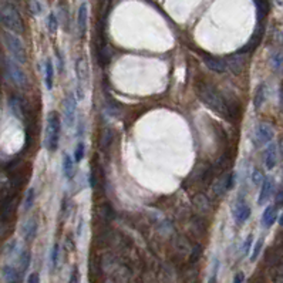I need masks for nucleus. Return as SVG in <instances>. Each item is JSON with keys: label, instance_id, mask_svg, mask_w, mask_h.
Returning <instances> with one entry per match:
<instances>
[{"label": "nucleus", "instance_id": "1", "mask_svg": "<svg viewBox=\"0 0 283 283\" xmlns=\"http://www.w3.org/2000/svg\"><path fill=\"white\" fill-rule=\"evenodd\" d=\"M196 93L199 100L204 103L205 107L212 110L215 114L222 115V117H228L229 115V107L226 100L222 97V94L218 91V88L212 86L211 83H199L196 87Z\"/></svg>", "mask_w": 283, "mask_h": 283}, {"label": "nucleus", "instance_id": "2", "mask_svg": "<svg viewBox=\"0 0 283 283\" xmlns=\"http://www.w3.org/2000/svg\"><path fill=\"white\" fill-rule=\"evenodd\" d=\"M60 134H62V121L60 114L57 111H50L47 114L46 123V148L50 153H56L60 144Z\"/></svg>", "mask_w": 283, "mask_h": 283}, {"label": "nucleus", "instance_id": "3", "mask_svg": "<svg viewBox=\"0 0 283 283\" xmlns=\"http://www.w3.org/2000/svg\"><path fill=\"white\" fill-rule=\"evenodd\" d=\"M4 44L13 60H16L19 64H24L27 62L26 48L20 37H17L15 33H4Z\"/></svg>", "mask_w": 283, "mask_h": 283}, {"label": "nucleus", "instance_id": "4", "mask_svg": "<svg viewBox=\"0 0 283 283\" xmlns=\"http://www.w3.org/2000/svg\"><path fill=\"white\" fill-rule=\"evenodd\" d=\"M0 22L7 29H10L13 33H23L24 30L22 17L13 6H4L0 10Z\"/></svg>", "mask_w": 283, "mask_h": 283}, {"label": "nucleus", "instance_id": "5", "mask_svg": "<svg viewBox=\"0 0 283 283\" xmlns=\"http://www.w3.org/2000/svg\"><path fill=\"white\" fill-rule=\"evenodd\" d=\"M6 70H7L10 79L13 80V83H15L17 87H24V86L27 84L26 73L23 71V68L16 60L7 59V60H6Z\"/></svg>", "mask_w": 283, "mask_h": 283}, {"label": "nucleus", "instance_id": "6", "mask_svg": "<svg viewBox=\"0 0 283 283\" xmlns=\"http://www.w3.org/2000/svg\"><path fill=\"white\" fill-rule=\"evenodd\" d=\"M76 76H77V81H79V91H80V97L84 98V88L88 86L90 77H88V65L87 62L84 59H79L76 62Z\"/></svg>", "mask_w": 283, "mask_h": 283}, {"label": "nucleus", "instance_id": "7", "mask_svg": "<svg viewBox=\"0 0 283 283\" xmlns=\"http://www.w3.org/2000/svg\"><path fill=\"white\" fill-rule=\"evenodd\" d=\"M76 115H77V101H76L74 94L68 93L64 98V118L68 128H71L74 126Z\"/></svg>", "mask_w": 283, "mask_h": 283}, {"label": "nucleus", "instance_id": "8", "mask_svg": "<svg viewBox=\"0 0 283 283\" xmlns=\"http://www.w3.org/2000/svg\"><path fill=\"white\" fill-rule=\"evenodd\" d=\"M273 135H275V132H273L272 126L266 124V123H262V124H259L256 127V130H255V144L258 147H262L265 144H269L273 140Z\"/></svg>", "mask_w": 283, "mask_h": 283}, {"label": "nucleus", "instance_id": "9", "mask_svg": "<svg viewBox=\"0 0 283 283\" xmlns=\"http://www.w3.org/2000/svg\"><path fill=\"white\" fill-rule=\"evenodd\" d=\"M204 63L214 73H226L229 70V64L223 59L214 57V56H205L204 57Z\"/></svg>", "mask_w": 283, "mask_h": 283}, {"label": "nucleus", "instance_id": "10", "mask_svg": "<svg viewBox=\"0 0 283 283\" xmlns=\"http://www.w3.org/2000/svg\"><path fill=\"white\" fill-rule=\"evenodd\" d=\"M273 189H275V182L270 176H265L263 182L261 185V192H259V198H258V204L259 205H265L269 198L273 194Z\"/></svg>", "mask_w": 283, "mask_h": 283}, {"label": "nucleus", "instance_id": "11", "mask_svg": "<svg viewBox=\"0 0 283 283\" xmlns=\"http://www.w3.org/2000/svg\"><path fill=\"white\" fill-rule=\"evenodd\" d=\"M234 215H235L236 223L243 225L249 219V217H251V208H249V205L245 201H238L236 205H235V209H234Z\"/></svg>", "mask_w": 283, "mask_h": 283}, {"label": "nucleus", "instance_id": "12", "mask_svg": "<svg viewBox=\"0 0 283 283\" xmlns=\"http://www.w3.org/2000/svg\"><path fill=\"white\" fill-rule=\"evenodd\" d=\"M87 24H88V7L87 3H83L79 9V16H77V29H79V34L81 37L86 36L87 33Z\"/></svg>", "mask_w": 283, "mask_h": 283}, {"label": "nucleus", "instance_id": "13", "mask_svg": "<svg viewBox=\"0 0 283 283\" xmlns=\"http://www.w3.org/2000/svg\"><path fill=\"white\" fill-rule=\"evenodd\" d=\"M263 161H265V167L267 170H273L276 167V164H278V147L275 144L267 145V148L265 150Z\"/></svg>", "mask_w": 283, "mask_h": 283}, {"label": "nucleus", "instance_id": "14", "mask_svg": "<svg viewBox=\"0 0 283 283\" xmlns=\"http://www.w3.org/2000/svg\"><path fill=\"white\" fill-rule=\"evenodd\" d=\"M23 238L26 242H31L37 235V220L34 218H29L23 223Z\"/></svg>", "mask_w": 283, "mask_h": 283}, {"label": "nucleus", "instance_id": "15", "mask_svg": "<svg viewBox=\"0 0 283 283\" xmlns=\"http://www.w3.org/2000/svg\"><path fill=\"white\" fill-rule=\"evenodd\" d=\"M278 219V209L275 205H269L265 208L263 214H262V225L265 228H270Z\"/></svg>", "mask_w": 283, "mask_h": 283}, {"label": "nucleus", "instance_id": "16", "mask_svg": "<svg viewBox=\"0 0 283 283\" xmlns=\"http://www.w3.org/2000/svg\"><path fill=\"white\" fill-rule=\"evenodd\" d=\"M22 272L15 266L6 265L3 267V278H4L6 283H19L22 279Z\"/></svg>", "mask_w": 283, "mask_h": 283}, {"label": "nucleus", "instance_id": "17", "mask_svg": "<svg viewBox=\"0 0 283 283\" xmlns=\"http://www.w3.org/2000/svg\"><path fill=\"white\" fill-rule=\"evenodd\" d=\"M44 81H46V88L50 91L53 90V84H54V64L51 62V59L46 60V65H44Z\"/></svg>", "mask_w": 283, "mask_h": 283}, {"label": "nucleus", "instance_id": "18", "mask_svg": "<svg viewBox=\"0 0 283 283\" xmlns=\"http://www.w3.org/2000/svg\"><path fill=\"white\" fill-rule=\"evenodd\" d=\"M266 101V86L262 83L255 90V95H253V107L255 110H261L262 106Z\"/></svg>", "mask_w": 283, "mask_h": 283}, {"label": "nucleus", "instance_id": "19", "mask_svg": "<svg viewBox=\"0 0 283 283\" xmlns=\"http://www.w3.org/2000/svg\"><path fill=\"white\" fill-rule=\"evenodd\" d=\"M63 173L67 179H71L74 175V159L68 154H64L63 157Z\"/></svg>", "mask_w": 283, "mask_h": 283}, {"label": "nucleus", "instance_id": "20", "mask_svg": "<svg viewBox=\"0 0 283 283\" xmlns=\"http://www.w3.org/2000/svg\"><path fill=\"white\" fill-rule=\"evenodd\" d=\"M34 199H36V191H34L33 188H30V189L26 192L24 201H23V211H24V212H29V211L33 208Z\"/></svg>", "mask_w": 283, "mask_h": 283}, {"label": "nucleus", "instance_id": "21", "mask_svg": "<svg viewBox=\"0 0 283 283\" xmlns=\"http://www.w3.org/2000/svg\"><path fill=\"white\" fill-rule=\"evenodd\" d=\"M30 261H31V255H30V252L29 251H23L22 255H20V258H19V270L24 273L27 269H29V266H30Z\"/></svg>", "mask_w": 283, "mask_h": 283}, {"label": "nucleus", "instance_id": "22", "mask_svg": "<svg viewBox=\"0 0 283 283\" xmlns=\"http://www.w3.org/2000/svg\"><path fill=\"white\" fill-rule=\"evenodd\" d=\"M270 64L276 71H281L283 68V53H281V51L273 53L270 57Z\"/></svg>", "mask_w": 283, "mask_h": 283}, {"label": "nucleus", "instance_id": "23", "mask_svg": "<svg viewBox=\"0 0 283 283\" xmlns=\"http://www.w3.org/2000/svg\"><path fill=\"white\" fill-rule=\"evenodd\" d=\"M47 29H48V31L51 34H54L57 31V29H59V20H57L54 13H50L48 17H47Z\"/></svg>", "mask_w": 283, "mask_h": 283}, {"label": "nucleus", "instance_id": "24", "mask_svg": "<svg viewBox=\"0 0 283 283\" xmlns=\"http://www.w3.org/2000/svg\"><path fill=\"white\" fill-rule=\"evenodd\" d=\"M29 10L33 16H40L43 9L39 0H29Z\"/></svg>", "mask_w": 283, "mask_h": 283}, {"label": "nucleus", "instance_id": "25", "mask_svg": "<svg viewBox=\"0 0 283 283\" xmlns=\"http://www.w3.org/2000/svg\"><path fill=\"white\" fill-rule=\"evenodd\" d=\"M84 154H86V145H84L83 141H80V142L77 144V147H76V151H74V161H76V162L83 161Z\"/></svg>", "mask_w": 283, "mask_h": 283}, {"label": "nucleus", "instance_id": "26", "mask_svg": "<svg viewBox=\"0 0 283 283\" xmlns=\"http://www.w3.org/2000/svg\"><path fill=\"white\" fill-rule=\"evenodd\" d=\"M262 246H263V239L261 238V239L256 240V243L253 246V251L251 253V262H255L258 259V256H259V253H261L262 251Z\"/></svg>", "mask_w": 283, "mask_h": 283}, {"label": "nucleus", "instance_id": "27", "mask_svg": "<svg viewBox=\"0 0 283 283\" xmlns=\"http://www.w3.org/2000/svg\"><path fill=\"white\" fill-rule=\"evenodd\" d=\"M59 253H60V246H59V243H54L53 249H51V267H53V269L57 266V261H59Z\"/></svg>", "mask_w": 283, "mask_h": 283}, {"label": "nucleus", "instance_id": "28", "mask_svg": "<svg viewBox=\"0 0 283 283\" xmlns=\"http://www.w3.org/2000/svg\"><path fill=\"white\" fill-rule=\"evenodd\" d=\"M68 283H80V272H79L77 266L73 267V270H71V273H70Z\"/></svg>", "mask_w": 283, "mask_h": 283}, {"label": "nucleus", "instance_id": "29", "mask_svg": "<svg viewBox=\"0 0 283 283\" xmlns=\"http://www.w3.org/2000/svg\"><path fill=\"white\" fill-rule=\"evenodd\" d=\"M263 175L259 170H255L253 171V174H252V182H253V185H262V182H263Z\"/></svg>", "mask_w": 283, "mask_h": 283}, {"label": "nucleus", "instance_id": "30", "mask_svg": "<svg viewBox=\"0 0 283 283\" xmlns=\"http://www.w3.org/2000/svg\"><path fill=\"white\" fill-rule=\"evenodd\" d=\"M252 240H253V236H252V235H248V238H246L245 243H243V249H242L243 255H248V253H249L251 246H252Z\"/></svg>", "mask_w": 283, "mask_h": 283}, {"label": "nucleus", "instance_id": "31", "mask_svg": "<svg viewBox=\"0 0 283 283\" xmlns=\"http://www.w3.org/2000/svg\"><path fill=\"white\" fill-rule=\"evenodd\" d=\"M27 283H40V276L39 273H31L27 279Z\"/></svg>", "mask_w": 283, "mask_h": 283}, {"label": "nucleus", "instance_id": "32", "mask_svg": "<svg viewBox=\"0 0 283 283\" xmlns=\"http://www.w3.org/2000/svg\"><path fill=\"white\" fill-rule=\"evenodd\" d=\"M243 281H245L243 272H238V273L235 275V278H234V283H243Z\"/></svg>", "mask_w": 283, "mask_h": 283}, {"label": "nucleus", "instance_id": "33", "mask_svg": "<svg viewBox=\"0 0 283 283\" xmlns=\"http://www.w3.org/2000/svg\"><path fill=\"white\" fill-rule=\"evenodd\" d=\"M279 101H281V109L283 110V87L279 90Z\"/></svg>", "mask_w": 283, "mask_h": 283}, {"label": "nucleus", "instance_id": "34", "mask_svg": "<svg viewBox=\"0 0 283 283\" xmlns=\"http://www.w3.org/2000/svg\"><path fill=\"white\" fill-rule=\"evenodd\" d=\"M208 283H217V269H215L214 275L211 276V279H209V282H208Z\"/></svg>", "mask_w": 283, "mask_h": 283}, {"label": "nucleus", "instance_id": "35", "mask_svg": "<svg viewBox=\"0 0 283 283\" xmlns=\"http://www.w3.org/2000/svg\"><path fill=\"white\" fill-rule=\"evenodd\" d=\"M279 223H281V226H283V214L281 215V218H279Z\"/></svg>", "mask_w": 283, "mask_h": 283}, {"label": "nucleus", "instance_id": "36", "mask_svg": "<svg viewBox=\"0 0 283 283\" xmlns=\"http://www.w3.org/2000/svg\"><path fill=\"white\" fill-rule=\"evenodd\" d=\"M281 150H282V154H283V140H282V142H281Z\"/></svg>", "mask_w": 283, "mask_h": 283}]
</instances>
